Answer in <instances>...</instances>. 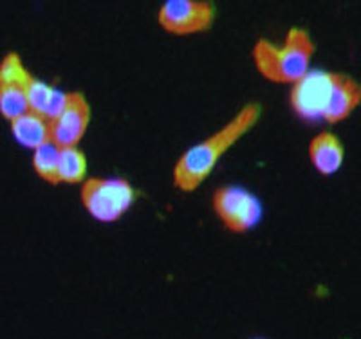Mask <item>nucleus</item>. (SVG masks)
<instances>
[{
	"label": "nucleus",
	"mask_w": 361,
	"mask_h": 339,
	"mask_svg": "<svg viewBox=\"0 0 361 339\" xmlns=\"http://www.w3.org/2000/svg\"><path fill=\"white\" fill-rule=\"evenodd\" d=\"M260 116H262V106L259 103H246L219 130L183 152L173 164V188L179 190L180 193L197 192L202 183L214 173L222 157L243 140L244 135L253 130Z\"/></svg>",
	"instance_id": "obj_1"
},
{
	"label": "nucleus",
	"mask_w": 361,
	"mask_h": 339,
	"mask_svg": "<svg viewBox=\"0 0 361 339\" xmlns=\"http://www.w3.org/2000/svg\"><path fill=\"white\" fill-rule=\"evenodd\" d=\"M316 45L311 35L302 27H291L282 44L260 38L255 42L251 58L257 73L276 85H293L311 73Z\"/></svg>",
	"instance_id": "obj_2"
},
{
	"label": "nucleus",
	"mask_w": 361,
	"mask_h": 339,
	"mask_svg": "<svg viewBox=\"0 0 361 339\" xmlns=\"http://www.w3.org/2000/svg\"><path fill=\"white\" fill-rule=\"evenodd\" d=\"M80 202L94 221L112 224L130 211L135 190L123 177H87L80 184Z\"/></svg>",
	"instance_id": "obj_3"
},
{
	"label": "nucleus",
	"mask_w": 361,
	"mask_h": 339,
	"mask_svg": "<svg viewBox=\"0 0 361 339\" xmlns=\"http://www.w3.org/2000/svg\"><path fill=\"white\" fill-rule=\"evenodd\" d=\"M212 209L230 233L244 235L262 221V202L240 186H219L212 195Z\"/></svg>",
	"instance_id": "obj_4"
},
{
	"label": "nucleus",
	"mask_w": 361,
	"mask_h": 339,
	"mask_svg": "<svg viewBox=\"0 0 361 339\" xmlns=\"http://www.w3.org/2000/svg\"><path fill=\"white\" fill-rule=\"evenodd\" d=\"M215 6L208 0H166L157 11V24L172 37H193L214 27Z\"/></svg>",
	"instance_id": "obj_5"
},
{
	"label": "nucleus",
	"mask_w": 361,
	"mask_h": 339,
	"mask_svg": "<svg viewBox=\"0 0 361 339\" xmlns=\"http://www.w3.org/2000/svg\"><path fill=\"white\" fill-rule=\"evenodd\" d=\"M33 74L25 69L20 54L11 51L0 60V116L8 121L29 111L27 85Z\"/></svg>",
	"instance_id": "obj_6"
},
{
	"label": "nucleus",
	"mask_w": 361,
	"mask_h": 339,
	"mask_svg": "<svg viewBox=\"0 0 361 339\" xmlns=\"http://www.w3.org/2000/svg\"><path fill=\"white\" fill-rule=\"evenodd\" d=\"M90 103L82 92H67L66 105L51 119V143L58 148L80 147L89 130Z\"/></svg>",
	"instance_id": "obj_7"
},
{
	"label": "nucleus",
	"mask_w": 361,
	"mask_h": 339,
	"mask_svg": "<svg viewBox=\"0 0 361 339\" xmlns=\"http://www.w3.org/2000/svg\"><path fill=\"white\" fill-rule=\"evenodd\" d=\"M331 89V73H307L291 85L289 103L300 119L314 121L322 119Z\"/></svg>",
	"instance_id": "obj_8"
},
{
	"label": "nucleus",
	"mask_w": 361,
	"mask_h": 339,
	"mask_svg": "<svg viewBox=\"0 0 361 339\" xmlns=\"http://www.w3.org/2000/svg\"><path fill=\"white\" fill-rule=\"evenodd\" d=\"M361 103V87L353 76L343 73H331V89L322 119L329 125H338L350 118Z\"/></svg>",
	"instance_id": "obj_9"
},
{
	"label": "nucleus",
	"mask_w": 361,
	"mask_h": 339,
	"mask_svg": "<svg viewBox=\"0 0 361 339\" xmlns=\"http://www.w3.org/2000/svg\"><path fill=\"white\" fill-rule=\"evenodd\" d=\"M307 156L316 172L329 177L340 172V168L343 166L345 147L336 134L331 130H322L309 141Z\"/></svg>",
	"instance_id": "obj_10"
},
{
	"label": "nucleus",
	"mask_w": 361,
	"mask_h": 339,
	"mask_svg": "<svg viewBox=\"0 0 361 339\" xmlns=\"http://www.w3.org/2000/svg\"><path fill=\"white\" fill-rule=\"evenodd\" d=\"M9 127H11L15 141L25 148L37 150V148L51 143V121L40 114H35L31 111L24 112L22 116L9 121Z\"/></svg>",
	"instance_id": "obj_11"
},
{
	"label": "nucleus",
	"mask_w": 361,
	"mask_h": 339,
	"mask_svg": "<svg viewBox=\"0 0 361 339\" xmlns=\"http://www.w3.org/2000/svg\"><path fill=\"white\" fill-rule=\"evenodd\" d=\"M60 184H82L87 179V156L80 147L58 148Z\"/></svg>",
	"instance_id": "obj_12"
},
{
	"label": "nucleus",
	"mask_w": 361,
	"mask_h": 339,
	"mask_svg": "<svg viewBox=\"0 0 361 339\" xmlns=\"http://www.w3.org/2000/svg\"><path fill=\"white\" fill-rule=\"evenodd\" d=\"M33 170L44 183L51 186L60 184V175H58V147L53 143H47L44 147L33 150Z\"/></svg>",
	"instance_id": "obj_13"
}]
</instances>
